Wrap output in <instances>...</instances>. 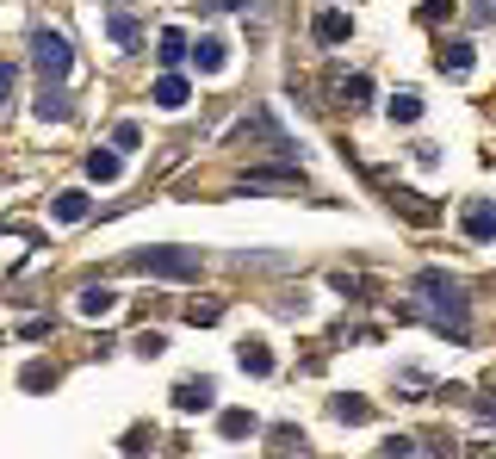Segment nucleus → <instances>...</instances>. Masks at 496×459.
Returning <instances> with one entry per match:
<instances>
[{
  "label": "nucleus",
  "mask_w": 496,
  "mask_h": 459,
  "mask_svg": "<svg viewBox=\"0 0 496 459\" xmlns=\"http://www.w3.org/2000/svg\"><path fill=\"white\" fill-rule=\"evenodd\" d=\"M416 292L428 298V311H434V323L453 335V342H465V285L453 280V274H416Z\"/></svg>",
  "instance_id": "1"
},
{
  "label": "nucleus",
  "mask_w": 496,
  "mask_h": 459,
  "mask_svg": "<svg viewBox=\"0 0 496 459\" xmlns=\"http://www.w3.org/2000/svg\"><path fill=\"white\" fill-rule=\"evenodd\" d=\"M124 267L149 280H199V248H137L124 254Z\"/></svg>",
  "instance_id": "2"
},
{
  "label": "nucleus",
  "mask_w": 496,
  "mask_h": 459,
  "mask_svg": "<svg viewBox=\"0 0 496 459\" xmlns=\"http://www.w3.org/2000/svg\"><path fill=\"white\" fill-rule=\"evenodd\" d=\"M32 63L44 69V81H63V75L74 69V50L63 32H50V25H37L32 32Z\"/></svg>",
  "instance_id": "3"
},
{
  "label": "nucleus",
  "mask_w": 496,
  "mask_h": 459,
  "mask_svg": "<svg viewBox=\"0 0 496 459\" xmlns=\"http://www.w3.org/2000/svg\"><path fill=\"white\" fill-rule=\"evenodd\" d=\"M74 311H81L87 323H100V317L118 311V292H112V285H81V292H74Z\"/></svg>",
  "instance_id": "4"
},
{
  "label": "nucleus",
  "mask_w": 496,
  "mask_h": 459,
  "mask_svg": "<svg viewBox=\"0 0 496 459\" xmlns=\"http://www.w3.org/2000/svg\"><path fill=\"white\" fill-rule=\"evenodd\" d=\"M460 230L471 236V243H496V205H484V199H471L460 212Z\"/></svg>",
  "instance_id": "5"
},
{
  "label": "nucleus",
  "mask_w": 496,
  "mask_h": 459,
  "mask_svg": "<svg viewBox=\"0 0 496 459\" xmlns=\"http://www.w3.org/2000/svg\"><path fill=\"white\" fill-rule=\"evenodd\" d=\"M37 118H44V125H63V118H69V112H74V100H69V94H63V81H44V94H37Z\"/></svg>",
  "instance_id": "6"
},
{
  "label": "nucleus",
  "mask_w": 496,
  "mask_h": 459,
  "mask_svg": "<svg viewBox=\"0 0 496 459\" xmlns=\"http://www.w3.org/2000/svg\"><path fill=\"white\" fill-rule=\"evenodd\" d=\"M212 397H217L212 379H180V385H174V410H180V416H193V410H205Z\"/></svg>",
  "instance_id": "7"
},
{
  "label": "nucleus",
  "mask_w": 496,
  "mask_h": 459,
  "mask_svg": "<svg viewBox=\"0 0 496 459\" xmlns=\"http://www.w3.org/2000/svg\"><path fill=\"white\" fill-rule=\"evenodd\" d=\"M186 100H193V87H186V75H174V69H168L162 81H155V106H162V112H180Z\"/></svg>",
  "instance_id": "8"
},
{
  "label": "nucleus",
  "mask_w": 496,
  "mask_h": 459,
  "mask_svg": "<svg viewBox=\"0 0 496 459\" xmlns=\"http://www.w3.org/2000/svg\"><path fill=\"white\" fill-rule=\"evenodd\" d=\"M193 63H199V75H217L230 63V44H223V37H199V44H193Z\"/></svg>",
  "instance_id": "9"
},
{
  "label": "nucleus",
  "mask_w": 496,
  "mask_h": 459,
  "mask_svg": "<svg viewBox=\"0 0 496 459\" xmlns=\"http://www.w3.org/2000/svg\"><path fill=\"white\" fill-rule=\"evenodd\" d=\"M311 32H317V44H342V37H354V19L329 6V13H317V25H311Z\"/></svg>",
  "instance_id": "10"
},
{
  "label": "nucleus",
  "mask_w": 496,
  "mask_h": 459,
  "mask_svg": "<svg viewBox=\"0 0 496 459\" xmlns=\"http://www.w3.org/2000/svg\"><path fill=\"white\" fill-rule=\"evenodd\" d=\"M106 32L118 50H137V13H124V6H112L106 13Z\"/></svg>",
  "instance_id": "11"
},
{
  "label": "nucleus",
  "mask_w": 496,
  "mask_h": 459,
  "mask_svg": "<svg viewBox=\"0 0 496 459\" xmlns=\"http://www.w3.org/2000/svg\"><path fill=\"white\" fill-rule=\"evenodd\" d=\"M118 175H124V162H118V149H94V155H87V180H100V186H112Z\"/></svg>",
  "instance_id": "12"
},
{
  "label": "nucleus",
  "mask_w": 496,
  "mask_h": 459,
  "mask_svg": "<svg viewBox=\"0 0 496 459\" xmlns=\"http://www.w3.org/2000/svg\"><path fill=\"white\" fill-rule=\"evenodd\" d=\"M217 434H223V441H243V434H261V423H254L248 410H223V416H217Z\"/></svg>",
  "instance_id": "13"
},
{
  "label": "nucleus",
  "mask_w": 496,
  "mask_h": 459,
  "mask_svg": "<svg viewBox=\"0 0 496 459\" xmlns=\"http://www.w3.org/2000/svg\"><path fill=\"white\" fill-rule=\"evenodd\" d=\"M155 56H162L168 69H180V63L193 56V44H186V32H174V25H168V32H162V50H155Z\"/></svg>",
  "instance_id": "14"
},
{
  "label": "nucleus",
  "mask_w": 496,
  "mask_h": 459,
  "mask_svg": "<svg viewBox=\"0 0 496 459\" xmlns=\"http://www.w3.org/2000/svg\"><path fill=\"white\" fill-rule=\"evenodd\" d=\"M441 69H447V75H465V69H471V44H465V37L441 44Z\"/></svg>",
  "instance_id": "15"
},
{
  "label": "nucleus",
  "mask_w": 496,
  "mask_h": 459,
  "mask_svg": "<svg viewBox=\"0 0 496 459\" xmlns=\"http://www.w3.org/2000/svg\"><path fill=\"white\" fill-rule=\"evenodd\" d=\"M243 373H254V379H267V373H273V354H267V342H243Z\"/></svg>",
  "instance_id": "16"
},
{
  "label": "nucleus",
  "mask_w": 496,
  "mask_h": 459,
  "mask_svg": "<svg viewBox=\"0 0 496 459\" xmlns=\"http://www.w3.org/2000/svg\"><path fill=\"white\" fill-rule=\"evenodd\" d=\"M56 217H63V224H81V217H87V193H81V186L56 193Z\"/></svg>",
  "instance_id": "17"
},
{
  "label": "nucleus",
  "mask_w": 496,
  "mask_h": 459,
  "mask_svg": "<svg viewBox=\"0 0 496 459\" xmlns=\"http://www.w3.org/2000/svg\"><path fill=\"white\" fill-rule=\"evenodd\" d=\"M329 410H335V423H372V404L366 397H335Z\"/></svg>",
  "instance_id": "18"
},
{
  "label": "nucleus",
  "mask_w": 496,
  "mask_h": 459,
  "mask_svg": "<svg viewBox=\"0 0 496 459\" xmlns=\"http://www.w3.org/2000/svg\"><path fill=\"white\" fill-rule=\"evenodd\" d=\"M416 118H422V94H410V87H403V94L391 100V125H416Z\"/></svg>",
  "instance_id": "19"
},
{
  "label": "nucleus",
  "mask_w": 496,
  "mask_h": 459,
  "mask_svg": "<svg viewBox=\"0 0 496 459\" xmlns=\"http://www.w3.org/2000/svg\"><path fill=\"white\" fill-rule=\"evenodd\" d=\"M267 441H273V447H267V454H298V447H304V434H298V428H292V423L267 428Z\"/></svg>",
  "instance_id": "20"
},
{
  "label": "nucleus",
  "mask_w": 496,
  "mask_h": 459,
  "mask_svg": "<svg viewBox=\"0 0 496 459\" xmlns=\"http://www.w3.org/2000/svg\"><path fill=\"white\" fill-rule=\"evenodd\" d=\"M19 385H25V391H50V385H56V366H44V360H32V366L19 373Z\"/></svg>",
  "instance_id": "21"
},
{
  "label": "nucleus",
  "mask_w": 496,
  "mask_h": 459,
  "mask_svg": "<svg viewBox=\"0 0 496 459\" xmlns=\"http://www.w3.org/2000/svg\"><path fill=\"white\" fill-rule=\"evenodd\" d=\"M131 348H137L143 360H155V354L168 348V335H162V329H143V335H137V342H131Z\"/></svg>",
  "instance_id": "22"
},
{
  "label": "nucleus",
  "mask_w": 496,
  "mask_h": 459,
  "mask_svg": "<svg viewBox=\"0 0 496 459\" xmlns=\"http://www.w3.org/2000/svg\"><path fill=\"white\" fill-rule=\"evenodd\" d=\"M453 6H460V0H422V13H416V19H422V25H441Z\"/></svg>",
  "instance_id": "23"
},
{
  "label": "nucleus",
  "mask_w": 496,
  "mask_h": 459,
  "mask_svg": "<svg viewBox=\"0 0 496 459\" xmlns=\"http://www.w3.org/2000/svg\"><path fill=\"white\" fill-rule=\"evenodd\" d=\"M137 143H143V131L131 125V118H124V125H112V149H137Z\"/></svg>",
  "instance_id": "24"
},
{
  "label": "nucleus",
  "mask_w": 496,
  "mask_h": 459,
  "mask_svg": "<svg viewBox=\"0 0 496 459\" xmlns=\"http://www.w3.org/2000/svg\"><path fill=\"white\" fill-rule=\"evenodd\" d=\"M385 459H422V454H416V441H410V434H391V441H385Z\"/></svg>",
  "instance_id": "25"
},
{
  "label": "nucleus",
  "mask_w": 496,
  "mask_h": 459,
  "mask_svg": "<svg viewBox=\"0 0 496 459\" xmlns=\"http://www.w3.org/2000/svg\"><path fill=\"white\" fill-rule=\"evenodd\" d=\"M149 447H155V428H131L124 434V454H149Z\"/></svg>",
  "instance_id": "26"
},
{
  "label": "nucleus",
  "mask_w": 496,
  "mask_h": 459,
  "mask_svg": "<svg viewBox=\"0 0 496 459\" xmlns=\"http://www.w3.org/2000/svg\"><path fill=\"white\" fill-rule=\"evenodd\" d=\"M342 94H348V106H366V100H372V81H366V75H354Z\"/></svg>",
  "instance_id": "27"
},
{
  "label": "nucleus",
  "mask_w": 496,
  "mask_h": 459,
  "mask_svg": "<svg viewBox=\"0 0 496 459\" xmlns=\"http://www.w3.org/2000/svg\"><path fill=\"white\" fill-rule=\"evenodd\" d=\"M13 87H19V75H13V63H0V112L13 106Z\"/></svg>",
  "instance_id": "28"
},
{
  "label": "nucleus",
  "mask_w": 496,
  "mask_h": 459,
  "mask_svg": "<svg viewBox=\"0 0 496 459\" xmlns=\"http://www.w3.org/2000/svg\"><path fill=\"white\" fill-rule=\"evenodd\" d=\"M471 19H478V25H496V0H471Z\"/></svg>",
  "instance_id": "29"
},
{
  "label": "nucleus",
  "mask_w": 496,
  "mask_h": 459,
  "mask_svg": "<svg viewBox=\"0 0 496 459\" xmlns=\"http://www.w3.org/2000/svg\"><path fill=\"white\" fill-rule=\"evenodd\" d=\"M19 335H25V342H44V335H50V323L32 317V323H19Z\"/></svg>",
  "instance_id": "30"
},
{
  "label": "nucleus",
  "mask_w": 496,
  "mask_h": 459,
  "mask_svg": "<svg viewBox=\"0 0 496 459\" xmlns=\"http://www.w3.org/2000/svg\"><path fill=\"white\" fill-rule=\"evenodd\" d=\"M199 6H205V13H236L243 0H199Z\"/></svg>",
  "instance_id": "31"
},
{
  "label": "nucleus",
  "mask_w": 496,
  "mask_h": 459,
  "mask_svg": "<svg viewBox=\"0 0 496 459\" xmlns=\"http://www.w3.org/2000/svg\"><path fill=\"white\" fill-rule=\"evenodd\" d=\"M478 410H484V416H491V423H496V391H491V397H484V404H478Z\"/></svg>",
  "instance_id": "32"
}]
</instances>
